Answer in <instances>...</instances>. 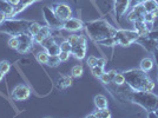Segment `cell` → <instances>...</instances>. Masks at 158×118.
Masks as SVG:
<instances>
[{
	"mask_svg": "<svg viewBox=\"0 0 158 118\" xmlns=\"http://www.w3.org/2000/svg\"><path fill=\"white\" fill-rule=\"evenodd\" d=\"M125 84L135 91H153L155 82L152 80L148 72H144L140 69H131L124 71Z\"/></svg>",
	"mask_w": 158,
	"mask_h": 118,
	"instance_id": "obj_1",
	"label": "cell"
},
{
	"mask_svg": "<svg viewBox=\"0 0 158 118\" xmlns=\"http://www.w3.org/2000/svg\"><path fill=\"white\" fill-rule=\"evenodd\" d=\"M85 27L89 36H90V38L94 40L96 43L99 41V40L104 39V38L113 37L117 32V28L112 26L111 24H109L107 20L105 19L89 21V23L85 24Z\"/></svg>",
	"mask_w": 158,
	"mask_h": 118,
	"instance_id": "obj_2",
	"label": "cell"
},
{
	"mask_svg": "<svg viewBox=\"0 0 158 118\" xmlns=\"http://www.w3.org/2000/svg\"><path fill=\"white\" fill-rule=\"evenodd\" d=\"M126 99L135 104L142 106L146 112L152 111L158 107V96L152 91H132L129 92Z\"/></svg>",
	"mask_w": 158,
	"mask_h": 118,
	"instance_id": "obj_3",
	"label": "cell"
},
{
	"mask_svg": "<svg viewBox=\"0 0 158 118\" xmlns=\"http://www.w3.org/2000/svg\"><path fill=\"white\" fill-rule=\"evenodd\" d=\"M113 38L116 40L117 45L126 47V46H130L131 44L136 43L139 38V34L135 30H117Z\"/></svg>",
	"mask_w": 158,
	"mask_h": 118,
	"instance_id": "obj_4",
	"label": "cell"
},
{
	"mask_svg": "<svg viewBox=\"0 0 158 118\" xmlns=\"http://www.w3.org/2000/svg\"><path fill=\"white\" fill-rule=\"evenodd\" d=\"M52 10L53 12H54V14L57 15V18L59 20H61L63 23L72 17V10H71V7L69 6L67 4H64V2H57V4H54Z\"/></svg>",
	"mask_w": 158,
	"mask_h": 118,
	"instance_id": "obj_5",
	"label": "cell"
},
{
	"mask_svg": "<svg viewBox=\"0 0 158 118\" xmlns=\"http://www.w3.org/2000/svg\"><path fill=\"white\" fill-rule=\"evenodd\" d=\"M43 12H44V15H45V20L47 21L48 26L51 27V28H57V30H59V28L63 27V21L57 18V15L54 14L52 8H50V7H47V6L44 7Z\"/></svg>",
	"mask_w": 158,
	"mask_h": 118,
	"instance_id": "obj_6",
	"label": "cell"
},
{
	"mask_svg": "<svg viewBox=\"0 0 158 118\" xmlns=\"http://www.w3.org/2000/svg\"><path fill=\"white\" fill-rule=\"evenodd\" d=\"M131 0H114L113 2V10H114V14L117 17V19L120 20L124 14L129 11V8L131 7Z\"/></svg>",
	"mask_w": 158,
	"mask_h": 118,
	"instance_id": "obj_7",
	"label": "cell"
},
{
	"mask_svg": "<svg viewBox=\"0 0 158 118\" xmlns=\"http://www.w3.org/2000/svg\"><path fill=\"white\" fill-rule=\"evenodd\" d=\"M63 28L66 31H70V32H76V31H80L84 28V23L78 18H73L71 17L70 19L65 20L63 23Z\"/></svg>",
	"mask_w": 158,
	"mask_h": 118,
	"instance_id": "obj_8",
	"label": "cell"
},
{
	"mask_svg": "<svg viewBox=\"0 0 158 118\" xmlns=\"http://www.w3.org/2000/svg\"><path fill=\"white\" fill-rule=\"evenodd\" d=\"M136 43H138L139 45L143 46L148 52H151V53L153 52V50H155L158 45V43L156 40L149 38L148 36H139V38L137 39Z\"/></svg>",
	"mask_w": 158,
	"mask_h": 118,
	"instance_id": "obj_9",
	"label": "cell"
},
{
	"mask_svg": "<svg viewBox=\"0 0 158 118\" xmlns=\"http://www.w3.org/2000/svg\"><path fill=\"white\" fill-rule=\"evenodd\" d=\"M12 96L17 100H25L30 97V90L25 85H18L15 86V89L12 92Z\"/></svg>",
	"mask_w": 158,
	"mask_h": 118,
	"instance_id": "obj_10",
	"label": "cell"
},
{
	"mask_svg": "<svg viewBox=\"0 0 158 118\" xmlns=\"http://www.w3.org/2000/svg\"><path fill=\"white\" fill-rule=\"evenodd\" d=\"M51 33H52V28L48 26V25H47V26H41V28L39 30V32L33 37V39H34V41H35L37 44H41V41L44 39H46L47 37H50Z\"/></svg>",
	"mask_w": 158,
	"mask_h": 118,
	"instance_id": "obj_11",
	"label": "cell"
},
{
	"mask_svg": "<svg viewBox=\"0 0 158 118\" xmlns=\"http://www.w3.org/2000/svg\"><path fill=\"white\" fill-rule=\"evenodd\" d=\"M71 54L76 59H84L86 54V45H83V44H78V45L72 46V50H71Z\"/></svg>",
	"mask_w": 158,
	"mask_h": 118,
	"instance_id": "obj_12",
	"label": "cell"
},
{
	"mask_svg": "<svg viewBox=\"0 0 158 118\" xmlns=\"http://www.w3.org/2000/svg\"><path fill=\"white\" fill-rule=\"evenodd\" d=\"M133 30L138 33L139 36H148V33L150 32L148 25L144 20H138V21H135L133 23Z\"/></svg>",
	"mask_w": 158,
	"mask_h": 118,
	"instance_id": "obj_13",
	"label": "cell"
},
{
	"mask_svg": "<svg viewBox=\"0 0 158 118\" xmlns=\"http://www.w3.org/2000/svg\"><path fill=\"white\" fill-rule=\"evenodd\" d=\"M153 65H155L153 59L150 58V57H145V58H143L140 60L139 67H140V70H143L144 72H150L152 69H153Z\"/></svg>",
	"mask_w": 158,
	"mask_h": 118,
	"instance_id": "obj_14",
	"label": "cell"
},
{
	"mask_svg": "<svg viewBox=\"0 0 158 118\" xmlns=\"http://www.w3.org/2000/svg\"><path fill=\"white\" fill-rule=\"evenodd\" d=\"M116 73L117 71H114V70H111V71H109V72H104L99 79H100V82L103 83V84H105V85H109V84H111L113 78H114V76H116Z\"/></svg>",
	"mask_w": 158,
	"mask_h": 118,
	"instance_id": "obj_15",
	"label": "cell"
},
{
	"mask_svg": "<svg viewBox=\"0 0 158 118\" xmlns=\"http://www.w3.org/2000/svg\"><path fill=\"white\" fill-rule=\"evenodd\" d=\"M94 105L97 109H105L109 105V102H107V98L103 95H98L94 97Z\"/></svg>",
	"mask_w": 158,
	"mask_h": 118,
	"instance_id": "obj_16",
	"label": "cell"
},
{
	"mask_svg": "<svg viewBox=\"0 0 158 118\" xmlns=\"http://www.w3.org/2000/svg\"><path fill=\"white\" fill-rule=\"evenodd\" d=\"M87 117H103V118H110L111 117V112L110 110L105 107V109H98V111L94 112L93 115H90Z\"/></svg>",
	"mask_w": 158,
	"mask_h": 118,
	"instance_id": "obj_17",
	"label": "cell"
},
{
	"mask_svg": "<svg viewBox=\"0 0 158 118\" xmlns=\"http://www.w3.org/2000/svg\"><path fill=\"white\" fill-rule=\"evenodd\" d=\"M143 6L145 8V12H153L156 8L158 7V4L155 0H145L143 2Z\"/></svg>",
	"mask_w": 158,
	"mask_h": 118,
	"instance_id": "obj_18",
	"label": "cell"
},
{
	"mask_svg": "<svg viewBox=\"0 0 158 118\" xmlns=\"http://www.w3.org/2000/svg\"><path fill=\"white\" fill-rule=\"evenodd\" d=\"M46 50V52L48 53V56H58L60 52V46L58 44H56V43H53L52 45H50L48 47L45 48Z\"/></svg>",
	"mask_w": 158,
	"mask_h": 118,
	"instance_id": "obj_19",
	"label": "cell"
},
{
	"mask_svg": "<svg viewBox=\"0 0 158 118\" xmlns=\"http://www.w3.org/2000/svg\"><path fill=\"white\" fill-rule=\"evenodd\" d=\"M111 84H114V85H123V84H125V77H124V73L123 72L116 73V76H114V78H113Z\"/></svg>",
	"mask_w": 158,
	"mask_h": 118,
	"instance_id": "obj_20",
	"label": "cell"
},
{
	"mask_svg": "<svg viewBox=\"0 0 158 118\" xmlns=\"http://www.w3.org/2000/svg\"><path fill=\"white\" fill-rule=\"evenodd\" d=\"M37 60L39 61L40 64H47V60H48V53L46 52V50L45 51H39V52H37Z\"/></svg>",
	"mask_w": 158,
	"mask_h": 118,
	"instance_id": "obj_21",
	"label": "cell"
},
{
	"mask_svg": "<svg viewBox=\"0 0 158 118\" xmlns=\"http://www.w3.org/2000/svg\"><path fill=\"white\" fill-rule=\"evenodd\" d=\"M97 44H100V45H103V46H109V47H112V46L117 45V44H116V40H114V38H113V37L104 38V39L97 41Z\"/></svg>",
	"mask_w": 158,
	"mask_h": 118,
	"instance_id": "obj_22",
	"label": "cell"
},
{
	"mask_svg": "<svg viewBox=\"0 0 158 118\" xmlns=\"http://www.w3.org/2000/svg\"><path fill=\"white\" fill-rule=\"evenodd\" d=\"M60 63V59L58 56H48V60H47V65H50L51 67H57L59 65Z\"/></svg>",
	"mask_w": 158,
	"mask_h": 118,
	"instance_id": "obj_23",
	"label": "cell"
},
{
	"mask_svg": "<svg viewBox=\"0 0 158 118\" xmlns=\"http://www.w3.org/2000/svg\"><path fill=\"white\" fill-rule=\"evenodd\" d=\"M84 72V69H83V66L81 65H76L72 67V70H71V76L72 77H76V78H78L80 77L81 74Z\"/></svg>",
	"mask_w": 158,
	"mask_h": 118,
	"instance_id": "obj_24",
	"label": "cell"
},
{
	"mask_svg": "<svg viewBox=\"0 0 158 118\" xmlns=\"http://www.w3.org/2000/svg\"><path fill=\"white\" fill-rule=\"evenodd\" d=\"M41 28V26H40L38 23H32L30 26H28V31H30V33H31V36H35L37 33L39 32V30Z\"/></svg>",
	"mask_w": 158,
	"mask_h": 118,
	"instance_id": "obj_25",
	"label": "cell"
},
{
	"mask_svg": "<svg viewBox=\"0 0 158 118\" xmlns=\"http://www.w3.org/2000/svg\"><path fill=\"white\" fill-rule=\"evenodd\" d=\"M60 51H65V52H70L71 53V50H72V45L69 43V40L65 39L61 44H60Z\"/></svg>",
	"mask_w": 158,
	"mask_h": 118,
	"instance_id": "obj_26",
	"label": "cell"
},
{
	"mask_svg": "<svg viewBox=\"0 0 158 118\" xmlns=\"http://www.w3.org/2000/svg\"><path fill=\"white\" fill-rule=\"evenodd\" d=\"M91 71H92L94 77H98L99 78V77L104 73V67H100V66L96 65V66H93V67H91Z\"/></svg>",
	"mask_w": 158,
	"mask_h": 118,
	"instance_id": "obj_27",
	"label": "cell"
},
{
	"mask_svg": "<svg viewBox=\"0 0 158 118\" xmlns=\"http://www.w3.org/2000/svg\"><path fill=\"white\" fill-rule=\"evenodd\" d=\"M10 70H11V65H10V63H8V61L4 60V61H1V63H0V71L4 73V74H6Z\"/></svg>",
	"mask_w": 158,
	"mask_h": 118,
	"instance_id": "obj_28",
	"label": "cell"
},
{
	"mask_svg": "<svg viewBox=\"0 0 158 118\" xmlns=\"http://www.w3.org/2000/svg\"><path fill=\"white\" fill-rule=\"evenodd\" d=\"M67 40H69V43H70L72 46L78 45L79 44V36L78 34H70V36L67 37Z\"/></svg>",
	"mask_w": 158,
	"mask_h": 118,
	"instance_id": "obj_29",
	"label": "cell"
},
{
	"mask_svg": "<svg viewBox=\"0 0 158 118\" xmlns=\"http://www.w3.org/2000/svg\"><path fill=\"white\" fill-rule=\"evenodd\" d=\"M72 84V80L70 77H61V80H60V87H67Z\"/></svg>",
	"mask_w": 158,
	"mask_h": 118,
	"instance_id": "obj_30",
	"label": "cell"
},
{
	"mask_svg": "<svg viewBox=\"0 0 158 118\" xmlns=\"http://www.w3.org/2000/svg\"><path fill=\"white\" fill-rule=\"evenodd\" d=\"M19 44L20 41L18 39V37H13V38H11L10 41H8V45H10V47H12V48H18Z\"/></svg>",
	"mask_w": 158,
	"mask_h": 118,
	"instance_id": "obj_31",
	"label": "cell"
},
{
	"mask_svg": "<svg viewBox=\"0 0 158 118\" xmlns=\"http://www.w3.org/2000/svg\"><path fill=\"white\" fill-rule=\"evenodd\" d=\"M155 17H153V14L151 12H146L144 15V21L146 24H153V21H155Z\"/></svg>",
	"mask_w": 158,
	"mask_h": 118,
	"instance_id": "obj_32",
	"label": "cell"
},
{
	"mask_svg": "<svg viewBox=\"0 0 158 118\" xmlns=\"http://www.w3.org/2000/svg\"><path fill=\"white\" fill-rule=\"evenodd\" d=\"M70 56H71V53H70V52H65V51H60L59 54H58V57H59L60 61H67V60L70 59Z\"/></svg>",
	"mask_w": 158,
	"mask_h": 118,
	"instance_id": "obj_33",
	"label": "cell"
},
{
	"mask_svg": "<svg viewBox=\"0 0 158 118\" xmlns=\"http://www.w3.org/2000/svg\"><path fill=\"white\" fill-rule=\"evenodd\" d=\"M148 37L153 40H156V41L158 43V28H153V30H151L150 32L148 33Z\"/></svg>",
	"mask_w": 158,
	"mask_h": 118,
	"instance_id": "obj_34",
	"label": "cell"
},
{
	"mask_svg": "<svg viewBox=\"0 0 158 118\" xmlns=\"http://www.w3.org/2000/svg\"><path fill=\"white\" fill-rule=\"evenodd\" d=\"M97 61H98V58H96L94 56H90L87 58V65L90 66V67H93V66L97 65Z\"/></svg>",
	"mask_w": 158,
	"mask_h": 118,
	"instance_id": "obj_35",
	"label": "cell"
},
{
	"mask_svg": "<svg viewBox=\"0 0 158 118\" xmlns=\"http://www.w3.org/2000/svg\"><path fill=\"white\" fill-rule=\"evenodd\" d=\"M106 64V59L105 58H98V61H97V65L100 66V67H104Z\"/></svg>",
	"mask_w": 158,
	"mask_h": 118,
	"instance_id": "obj_36",
	"label": "cell"
},
{
	"mask_svg": "<svg viewBox=\"0 0 158 118\" xmlns=\"http://www.w3.org/2000/svg\"><path fill=\"white\" fill-rule=\"evenodd\" d=\"M153 57H155V61H156V65H157V69H158V47H156L155 50H153Z\"/></svg>",
	"mask_w": 158,
	"mask_h": 118,
	"instance_id": "obj_37",
	"label": "cell"
},
{
	"mask_svg": "<svg viewBox=\"0 0 158 118\" xmlns=\"http://www.w3.org/2000/svg\"><path fill=\"white\" fill-rule=\"evenodd\" d=\"M7 1H8L11 5H13V6H17L18 4H20V1H21V0H7Z\"/></svg>",
	"mask_w": 158,
	"mask_h": 118,
	"instance_id": "obj_38",
	"label": "cell"
},
{
	"mask_svg": "<svg viewBox=\"0 0 158 118\" xmlns=\"http://www.w3.org/2000/svg\"><path fill=\"white\" fill-rule=\"evenodd\" d=\"M148 117H150V118H157V116H156L155 111L152 110V111H149V112H148Z\"/></svg>",
	"mask_w": 158,
	"mask_h": 118,
	"instance_id": "obj_39",
	"label": "cell"
},
{
	"mask_svg": "<svg viewBox=\"0 0 158 118\" xmlns=\"http://www.w3.org/2000/svg\"><path fill=\"white\" fill-rule=\"evenodd\" d=\"M152 14H153V17H155V18H158V7L153 11V12H152Z\"/></svg>",
	"mask_w": 158,
	"mask_h": 118,
	"instance_id": "obj_40",
	"label": "cell"
},
{
	"mask_svg": "<svg viewBox=\"0 0 158 118\" xmlns=\"http://www.w3.org/2000/svg\"><path fill=\"white\" fill-rule=\"evenodd\" d=\"M2 78H4V73H2L1 71H0V82L2 80Z\"/></svg>",
	"mask_w": 158,
	"mask_h": 118,
	"instance_id": "obj_41",
	"label": "cell"
},
{
	"mask_svg": "<svg viewBox=\"0 0 158 118\" xmlns=\"http://www.w3.org/2000/svg\"><path fill=\"white\" fill-rule=\"evenodd\" d=\"M144 1H145V0H136V2H135V4H137V2H140V4H143Z\"/></svg>",
	"mask_w": 158,
	"mask_h": 118,
	"instance_id": "obj_42",
	"label": "cell"
},
{
	"mask_svg": "<svg viewBox=\"0 0 158 118\" xmlns=\"http://www.w3.org/2000/svg\"><path fill=\"white\" fill-rule=\"evenodd\" d=\"M155 1H156V2H157V4H158V0H155Z\"/></svg>",
	"mask_w": 158,
	"mask_h": 118,
	"instance_id": "obj_43",
	"label": "cell"
},
{
	"mask_svg": "<svg viewBox=\"0 0 158 118\" xmlns=\"http://www.w3.org/2000/svg\"><path fill=\"white\" fill-rule=\"evenodd\" d=\"M157 47H158V45H157Z\"/></svg>",
	"mask_w": 158,
	"mask_h": 118,
	"instance_id": "obj_44",
	"label": "cell"
}]
</instances>
